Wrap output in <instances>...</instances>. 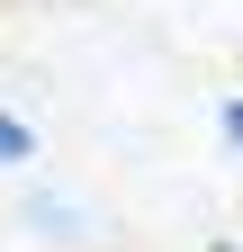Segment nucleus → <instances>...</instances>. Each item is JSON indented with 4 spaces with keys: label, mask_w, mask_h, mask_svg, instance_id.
<instances>
[{
    "label": "nucleus",
    "mask_w": 243,
    "mask_h": 252,
    "mask_svg": "<svg viewBox=\"0 0 243 252\" xmlns=\"http://www.w3.org/2000/svg\"><path fill=\"white\" fill-rule=\"evenodd\" d=\"M18 162H36V126L0 108V171H18Z\"/></svg>",
    "instance_id": "f257e3e1"
},
{
    "label": "nucleus",
    "mask_w": 243,
    "mask_h": 252,
    "mask_svg": "<svg viewBox=\"0 0 243 252\" xmlns=\"http://www.w3.org/2000/svg\"><path fill=\"white\" fill-rule=\"evenodd\" d=\"M27 225H36V234H72V207H54V198H27Z\"/></svg>",
    "instance_id": "f03ea898"
},
{
    "label": "nucleus",
    "mask_w": 243,
    "mask_h": 252,
    "mask_svg": "<svg viewBox=\"0 0 243 252\" xmlns=\"http://www.w3.org/2000/svg\"><path fill=\"white\" fill-rule=\"evenodd\" d=\"M216 135H225V153H243V99H225V108H216Z\"/></svg>",
    "instance_id": "7ed1b4c3"
},
{
    "label": "nucleus",
    "mask_w": 243,
    "mask_h": 252,
    "mask_svg": "<svg viewBox=\"0 0 243 252\" xmlns=\"http://www.w3.org/2000/svg\"><path fill=\"white\" fill-rule=\"evenodd\" d=\"M207 252H243V243H207Z\"/></svg>",
    "instance_id": "20e7f679"
}]
</instances>
